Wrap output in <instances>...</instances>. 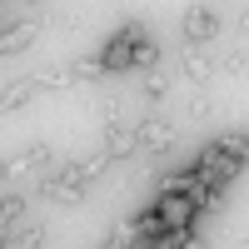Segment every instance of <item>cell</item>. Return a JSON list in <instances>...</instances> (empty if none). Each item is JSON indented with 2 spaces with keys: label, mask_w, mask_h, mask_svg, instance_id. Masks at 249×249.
<instances>
[{
  "label": "cell",
  "mask_w": 249,
  "mask_h": 249,
  "mask_svg": "<svg viewBox=\"0 0 249 249\" xmlns=\"http://www.w3.org/2000/svg\"><path fill=\"white\" fill-rule=\"evenodd\" d=\"M184 115H190L195 124H199V120H210V115H214V100H210V95H190V105H184Z\"/></svg>",
  "instance_id": "cell-19"
},
{
  "label": "cell",
  "mask_w": 249,
  "mask_h": 249,
  "mask_svg": "<svg viewBox=\"0 0 249 249\" xmlns=\"http://www.w3.org/2000/svg\"><path fill=\"white\" fill-rule=\"evenodd\" d=\"M25 210H30V204H25V195H5V199H0V230H15V224H25Z\"/></svg>",
  "instance_id": "cell-15"
},
{
  "label": "cell",
  "mask_w": 249,
  "mask_h": 249,
  "mask_svg": "<svg viewBox=\"0 0 249 249\" xmlns=\"http://www.w3.org/2000/svg\"><path fill=\"white\" fill-rule=\"evenodd\" d=\"M155 249H204V239H199L195 230H170V234H164Z\"/></svg>",
  "instance_id": "cell-18"
},
{
  "label": "cell",
  "mask_w": 249,
  "mask_h": 249,
  "mask_svg": "<svg viewBox=\"0 0 249 249\" xmlns=\"http://www.w3.org/2000/svg\"><path fill=\"white\" fill-rule=\"evenodd\" d=\"M140 95L150 100V105H164V95H170V75H164V70H144L140 75Z\"/></svg>",
  "instance_id": "cell-13"
},
{
  "label": "cell",
  "mask_w": 249,
  "mask_h": 249,
  "mask_svg": "<svg viewBox=\"0 0 249 249\" xmlns=\"http://www.w3.org/2000/svg\"><path fill=\"white\" fill-rule=\"evenodd\" d=\"M179 25H184V45H204V40H214L219 35V15L210 10V5H184V20H179Z\"/></svg>",
  "instance_id": "cell-4"
},
{
  "label": "cell",
  "mask_w": 249,
  "mask_h": 249,
  "mask_svg": "<svg viewBox=\"0 0 249 249\" xmlns=\"http://www.w3.org/2000/svg\"><path fill=\"white\" fill-rule=\"evenodd\" d=\"M105 170H110V155H105V150H90L85 160H70V164H65V175H70L75 184H90V179H100Z\"/></svg>",
  "instance_id": "cell-8"
},
{
  "label": "cell",
  "mask_w": 249,
  "mask_h": 249,
  "mask_svg": "<svg viewBox=\"0 0 249 249\" xmlns=\"http://www.w3.org/2000/svg\"><path fill=\"white\" fill-rule=\"evenodd\" d=\"M214 144H219V150L230 155L234 164H244V155H249V130H244V124H239V130H224V135H219Z\"/></svg>",
  "instance_id": "cell-14"
},
{
  "label": "cell",
  "mask_w": 249,
  "mask_h": 249,
  "mask_svg": "<svg viewBox=\"0 0 249 249\" xmlns=\"http://www.w3.org/2000/svg\"><path fill=\"white\" fill-rule=\"evenodd\" d=\"M70 80H80V85H95V80H105V65H100V55H80L70 65Z\"/></svg>",
  "instance_id": "cell-17"
},
{
  "label": "cell",
  "mask_w": 249,
  "mask_h": 249,
  "mask_svg": "<svg viewBox=\"0 0 249 249\" xmlns=\"http://www.w3.org/2000/svg\"><path fill=\"white\" fill-rule=\"evenodd\" d=\"M100 150L110 155V164H115V160L140 155V150H135V130H124V124H110V130H105V144H100Z\"/></svg>",
  "instance_id": "cell-9"
},
{
  "label": "cell",
  "mask_w": 249,
  "mask_h": 249,
  "mask_svg": "<svg viewBox=\"0 0 249 249\" xmlns=\"http://www.w3.org/2000/svg\"><path fill=\"white\" fill-rule=\"evenodd\" d=\"M40 199H55V204H80V199H85V184H75L65 170H50V175H40Z\"/></svg>",
  "instance_id": "cell-6"
},
{
  "label": "cell",
  "mask_w": 249,
  "mask_h": 249,
  "mask_svg": "<svg viewBox=\"0 0 249 249\" xmlns=\"http://www.w3.org/2000/svg\"><path fill=\"white\" fill-rule=\"evenodd\" d=\"M179 70H184V80H195V85H204V80L214 75V60L204 55V50H195V45H184V60H179Z\"/></svg>",
  "instance_id": "cell-11"
},
{
  "label": "cell",
  "mask_w": 249,
  "mask_h": 249,
  "mask_svg": "<svg viewBox=\"0 0 249 249\" xmlns=\"http://www.w3.org/2000/svg\"><path fill=\"white\" fill-rule=\"evenodd\" d=\"M135 150L140 155H170L175 150V124L170 120H164V115H150V120H140L135 124Z\"/></svg>",
  "instance_id": "cell-2"
},
{
  "label": "cell",
  "mask_w": 249,
  "mask_h": 249,
  "mask_svg": "<svg viewBox=\"0 0 249 249\" xmlns=\"http://www.w3.org/2000/svg\"><path fill=\"white\" fill-rule=\"evenodd\" d=\"M140 249H155V244H140Z\"/></svg>",
  "instance_id": "cell-22"
},
{
  "label": "cell",
  "mask_w": 249,
  "mask_h": 249,
  "mask_svg": "<svg viewBox=\"0 0 249 249\" xmlns=\"http://www.w3.org/2000/svg\"><path fill=\"white\" fill-rule=\"evenodd\" d=\"M50 164V144H25V150H15L5 160V179H20V175H35Z\"/></svg>",
  "instance_id": "cell-7"
},
{
  "label": "cell",
  "mask_w": 249,
  "mask_h": 249,
  "mask_svg": "<svg viewBox=\"0 0 249 249\" xmlns=\"http://www.w3.org/2000/svg\"><path fill=\"white\" fill-rule=\"evenodd\" d=\"M35 35H40V15H15V20H5V25H0V55L30 50Z\"/></svg>",
  "instance_id": "cell-3"
},
{
  "label": "cell",
  "mask_w": 249,
  "mask_h": 249,
  "mask_svg": "<svg viewBox=\"0 0 249 249\" xmlns=\"http://www.w3.org/2000/svg\"><path fill=\"white\" fill-rule=\"evenodd\" d=\"M35 100V80H10L5 90H0V115H15V110H25Z\"/></svg>",
  "instance_id": "cell-10"
},
{
  "label": "cell",
  "mask_w": 249,
  "mask_h": 249,
  "mask_svg": "<svg viewBox=\"0 0 249 249\" xmlns=\"http://www.w3.org/2000/svg\"><path fill=\"white\" fill-rule=\"evenodd\" d=\"M0 249H5V230H0Z\"/></svg>",
  "instance_id": "cell-21"
},
{
  "label": "cell",
  "mask_w": 249,
  "mask_h": 249,
  "mask_svg": "<svg viewBox=\"0 0 249 249\" xmlns=\"http://www.w3.org/2000/svg\"><path fill=\"white\" fill-rule=\"evenodd\" d=\"M0 179H5V160H0Z\"/></svg>",
  "instance_id": "cell-20"
},
{
  "label": "cell",
  "mask_w": 249,
  "mask_h": 249,
  "mask_svg": "<svg viewBox=\"0 0 249 249\" xmlns=\"http://www.w3.org/2000/svg\"><path fill=\"white\" fill-rule=\"evenodd\" d=\"M35 80V90H70L75 80H70V65H45L40 75H30Z\"/></svg>",
  "instance_id": "cell-16"
},
{
  "label": "cell",
  "mask_w": 249,
  "mask_h": 249,
  "mask_svg": "<svg viewBox=\"0 0 249 249\" xmlns=\"http://www.w3.org/2000/svg\"><path fill=\"white\" fill-rule=\"evenodd\" d=\"M150 210L164 219V230H195V210H190V199H184V195H155Z\"/></svg>",
  "instance_id": "cell-5"
},
{
  "label": "cell",
  "mask_w": 249,
  "mask_h": 249,
  "mask_svg": "<svg viewBox=\"0 0 249 249\" xmlns=\"http://www.w3.org/2000/svg\"><path fill=\"white\" fill-rule=\"evenodd\" d=\"M150 40V30L140 25V20H124V25L105 40V50H100V65H105V75H120V70H130L135 65V50Z\"/></svg>",
  "instance_id": "cell-1"
},
{
  "label": "cell",
  "mask_w": 249,
  "mask_h": 249,
  "mask_svg": "<svg viewBox=\"0 0 249 249\" xmlns=\"http://www.w3.org/2000/svg\"><path fill=\"white\" fill-rule=\"evenodd\" d=\"M5 249H45V224H15L5 234Z\"/></svg>",
  "instance_id": "cell-12"
}]
</instances>
